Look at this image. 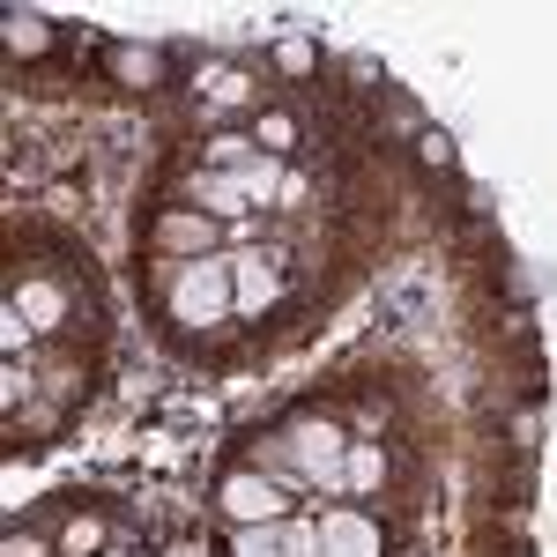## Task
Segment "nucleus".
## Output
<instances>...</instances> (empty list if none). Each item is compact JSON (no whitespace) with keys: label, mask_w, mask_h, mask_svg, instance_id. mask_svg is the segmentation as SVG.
<instances>
[{"label":"nucleus","mask_w":557,"mask_h":557,"mask_svg":"<svg viewBox=\"0 0 557 557\" xmlns=\"http://www.w3.org/2000/svg\"><path fill=\"white\" fill-rule=\"evenodd\" d=\"M8 557H60L45 535H23V528H8Z\"/></svg>","instance_id":"ddd939ff"},{"label":"nucleus","mask_w":557,"mask_h":557,"mask_svg":"<svg viewBox=\"0 0 557 557\" xmlns=\"http://www.w3.org/2000/svg\"><path fill=\"white\" fill-rule=\"evenodd\" d=\"M104 67H112V83H127V89H157L164 52L157 45H104Z\"/></svg>","instance_id":"0eeeda50"},{"label":"nucleus","mask_w":557,"mask_h":557,"mask_svg":"<svg viewBox=\"0 0 557 557\" xmlns=\"http://www.w3.org/2000/svg\"><path fill=\"white\" fill-rule=\"evenodd\" d=\"M268 60H275V75H290V83L320 75V45H312V38H283L275 52H268Z\"/></svg>","instance_id":"f8f14e48"},{"label":"nucleus","mask_w":557,"mask_h":557,"mask_svg":"<svg viewBox=\"0 0 557 557\" xmlns=\"http://www.w3.org/2000/svg\"><path fill=\"white\" fill-rule=\"evenodd\" d=\"M386 483V454L372 438H349V461H343V498H364V491H380Z\"/></svg>","instance_id":"1a4fd4ad"},{"label":"nucleus","mask_w":557,"mask_h":557,"mask_svg":"<svg viewBox=\"0 0 557 557\" xmlns=\"http://www.w3.org/2000/svg\"><path fill=\"white\" fill-rule=\"evenodd\" d=\"M223 320H238V275H231V253L178 260L172 283H164V327L186 343V327H223Z\"/></svg>","instance_id":"f257e3e1"},{"label":"nucleus","mask_w":557,"mask_h":557,"mask_svg":"<svg viewBox=\"0 0 557 557\" xmlns=\"http://www.w3.org/2000/svg\"><path fill=\"white\" fill-rule=\"evenodd\" d=\"M141 238H149L157 253H172V260H201V253H209V238H215V215H209V209H178V201H164V209L141 223Z\"/></svg>","instance_id":"20e7f679"},{"label":"nucleus","mask_w":557,"mask_h":557,"mask_svg":"<svg viewBox=\"0 0 557 557\" xmlns=\"http://www.w3.org/2000/svg\"><path fill=\"white\" fill-rule=\"evenodd\" d=\"M215 557H283V528H231V520H223Z\"/></svg>","instance_id":"9d476101"},{"label":"nucleus","mask_w":557,"mask_h":557,"mask_svg":"<svg viewBox=\"0 0 557 557\" xmlns=\"http://www.w3.org/2000/svg\"><path fill=\"white\" fill-rule=\"evenodd\" d=\"M320 557H386V528L364 506H327L320 513Z\"/></svg>","instance_id":"7ed1b4c3"},{"label":"nucleus","mask_w":557,"mask_h":557,"mask_svg":"<svg viewBox=\"0 0 557 557\" xmlns=\"http://www.w3.org/2000/svg\"><path fill=\"white\" fill-rule=\"evenodd\" d=\"M253 141L268 149V157H290V149L305 141L298 112H290V104H260V112H253Z\"/></svg>","instance_id":"6e6552de"},{"label":"nucleus","mask_w":557,"mask_h":557,"mask_svg":"<svg viewBox=\"0 0 557 557\" xmlns=\"http://www.w3.org/2000/svg\"><path fill=\"white\" fill-rule=\"evenodd\" d=\"M0 38H8L15 60H45V52H60V30H52L45 15H23V8H8V15H0Z\"/></svg>","instance_id":"423d86ee"},{"label":"nucleus","mask_w":557,"mask_h":557,"mask_svg":"<svg viewBox=\"0 0 557 557\" xmlns=\"http://www.w3.org/2000/svg\"><path fill=\"white\" fill-rule=\"evenodd\" d=\"M231 275H238V320H260L268 305L283 298V275L268 253H231Z\"/></svg>","instance_id":"39448f33"},{"label":"nucleus","mask_w":557,"mask_h":557,"mask_svg":"<svg viewBox=\"0 0 557 557\" xmlns=\"http://www.w3.org/2000/svg\"><path fill=\"white\" fill-rule=\"evenodd\" d=\"M215 506H223L231 528H283V520L298 513V506H290V491H283L268 469H223Z\"/></svg>","instance_id":"f03ea898"},{"label":"nucleus","mask_w":557,"mask_h":557,"mask_svg":"<svg viewBox=\"0 0 557 557\" xmlns=\"http://www.w3.org/2000/svg\"><path fill=\"white\" fill-rule=\"evenodd\" d=\"M417 164H424V178L438 186V178L461 172V157H454V134L446 127H417Z\"/></svg>","instance_id":"9b49d317"}]
</instances>
